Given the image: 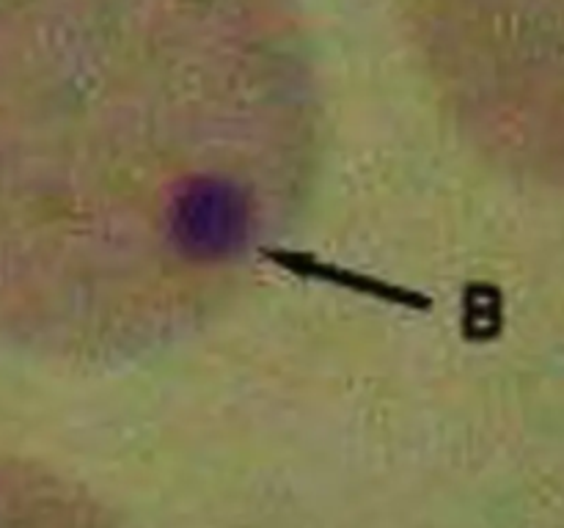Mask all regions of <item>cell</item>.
<instances>
[{
    "label": "cell",
    "mask_w": 564,
    "mask_h": 528,
    "mask_svg": "<svg viewBox=\"0 0 564 528\" xmlns=\"http://www.w3.org/2000/svg\"><path fill=\"white\" fill-rule=\"evenodd\" d=\"M220 33L224 0H0V352H31L169 201Z\"/></svg>",
    "instance_id": "cell-1"
}]
</instances>
